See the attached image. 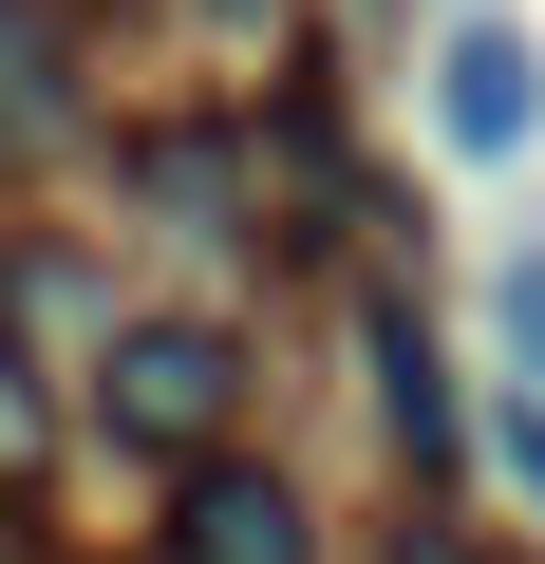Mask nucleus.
Instances as JSON below:
<instances>
[{"instance_id":"f257e3e1","label":"nucleus","mask_w":545,"mask_h":564,"mask_svg":"<svg viewBox=\"0 0 545 564\" xmlns=\"http://www.w3.org/2000/svg\"><path fill=\"white\" fill-rule=\"evenodd\" d=\"M433 132H451L470 170H508V151L545 132V39H526V20H451V39H433Z\"/></svg>"},{"instance_id":"f03ea898","label":"nucleus","mask_w":545,"mask_h":564,"mask_svg":"<svg viewBox=\"0 0 545 564\" xmlns=\"http://www.w3.org/2000/svg\"><path fill=\"white\" fill-rule=\"evenodd\" d=\"M226 395H244V358H226L207 321H132V339H113V433H132V452H207Z\"/></svg>"},{"instance_id":"7ed1b4c3","label":"nucleus","mask_w":545,"mask_h":564,"mask_svg":"<svg viewBox=\"0 0 545 564\" xmlns=\"http://www.w3.org/2000/svg\"><path fill=\"white\" fill-rule=\"evenodd\" d=\"M188 564H302V508L263 470H188Z\"/></svg>"},{"instance_id":"20e7f679","label":"nucleus","mask_w":545,"mask_h":564,"mask_svg":"<svg viewBox=\"0 0 545 564\" xmlns=\"http://www.w3.org/2000/svg\"><path fill=\"white\" fill-rule=\"evenodd\" d=\"M377 414H395L414 470H451V395H433V339H414V321H377Z\"/></svg>"},{"instance_id":"39448f33","label":"nucleus","mask_w":545,"mask_h":564,"mask_svg":"<svg viewBox=\"0 0 545 564\" xmlns=\"http://www.w3.org/2000/svg\"><path fill=\"white\" fill-rule=\"evenodd\" d=\"M489 358H508V377L545 395V226H526V245L489 263Z\"/></svg>"},{"instance_id":"423d86ee","label":"nucleus","mask_w":545,"mask_h":564,"mask_svg":"<svg viewBox=\"0 0 545 564\" xmlns=\"http://www.w3.org/2000/svg\"><path fill=\"white\" fill-rule=\"evenodd\" d=\"M0 132H57V20L0 0Z\"/></svg>"},{"instance_id":"0eeeda50","label":"nucleus","mask_w":545,"mask_h":564,"mask_svg":"<svg viewBox=\"0 0 545 564\" xmlns=\"http://www.w3.org/2000/svg\"><path fill=\"white\" fill-rule=\"evenodd\" d=\"M132 188H151V207H226V132H151Z\"/></svg>"},{"instance_id":"6e6552de","label":"nucleus","mask_w":545,"mask_h":564,"mask_svg":"<svg viewBox=\"0 0 545 564\" xmlns=\"http://www.w3.org/2000/svg\"><path fill=\"white\" fill-rule=\"evenodd\" d=\"M489 470L545 508V395H526V377H489Z\"/></svg>"},{"instance_id":"1a4fd4ad","label":"nucleus","mask_w":545,"mask_h":564,"mask_svg":"<svg viewBox=\"0 0 545 564\" xmlns=\"http://www.w3.org/2000/svg\"><path fill=\"white\" fill-rule=\"evenodd\" d=\"M377 564H470V545H451V527H395V545H377Z\"/></svg>"},{"instance_id":"9d476101","label":"nucleus","mask_w":545,"mask_h":564,"mask_svg":"<svg viewBox=\"0 0 545 564\" xmlns=\"http://www.w3.org/2000/svg\"><path fill=\"white\" fill-rule=\"evenodd\" d=\"M20 433H39V395H20V358H0V452H20Z\"/></svg>"},{"instance_id":"9b49d317","label":"nucleus","mask_w":545,"mask_h":564,"mask_svg":"<svg viewBox=\"0 0 545 564\" xmlns=\"http://www.w3.org/2000/svg\"><path fill=\"white\" fill-rule=\"evenodd\" d=\"M151 564H188V545H151Z\"/></svg>"},{"instance_id":"f8f14e48","label":"nucleus","mask_w":545,"mask_h":564,"mask_svg":"<svg viewBox=\"0 0 545 564\" xmlns=\"http://www.w3.org/2000/svg\"><path fill=\"white\" fill-rule=\"evenodd\" d=\"M0 564H20V545H0Z\"/></svg>"}]
</instances>
